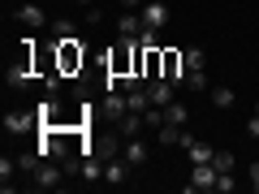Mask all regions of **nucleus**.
<instances>
[{"label": "nucleus", "mask_w": 259, "mask_h": 194, "mask_svg": "<svg viewBox=\"0 0 259 194\" xmlns=\"http://www.w3.org/2000/svg\"><path fill=\"white\" fill-rule=\"evenodd\" d=\"M52 35H56V39H69V35H78L74 18H56V22H52Z\"/></svg>", "instance_id": "nucleus-18"}, {"label": "nucleus", "mask_w": 259, "mask_h": 194, "mask_svg": "<svg viewBox=\"0 0 259 194\" xmlns=\"http://www.w3.org/2000/svg\"><path fill=\"white\" fill-rule=\"evenodd\" d=\"M143 22H147V30H164V22H168V5H160V0H147Z\"/></svg>", "instance_id": "nucleus-12"}, {"label": "nucleus", "mask_w": 259, "mask_h": 194, "mask_svg": "<svg viewBox=\"0 0 259 194\" xmlns=\"http://www.w3.org/2000/svg\"><path fill=\"white\" fill-rule=\"evenodd\" d=\"M121 160H125L130 168H143V164H147V142H143V138H125V142H121Z\"/></svg>", "instance_id": "nucleus-10"}, {"label": "nucleus", "mask_w": 259, "mask_h": 194, "mask_svg": "<svg viewBox=\"0 0 259 194\" xmlns=\"http://www.w3.org/2000/svg\"><path fill=\"white\" fill-rule=\"evenodd\" d=\"M233 185H238V181H233V173H216V190H221V194H229Z\"/></svg>", "instance_id": "nucleus-24"}, {"label": "nucleus", "mask_w": 259, "mask_h": 194, "mask_svg": "<svg viewBox=\"0 0 259 194\" xmlns=\"http://www.w3.org/2000/svg\"><path fill=\"white\" fill-rule=\"evenodd\" d=\"M255 117H259V100H255Z\"/></svg>", "instance_id": "nucleus-29"}, {"label": "nucleus", "mask_w": 259, "mask_h": 194, "mask_svg": "<svg viewBox=\"0 0 259 194\" xmlns=\"http://www.w3.org/2000/svg\"><path fill=\"white\" fill-rule=\"evenodd\" d=\"M207 95H212V104H216V108H233V104H238L233 86H207Z\"/></svg>", "instance_id": "nucleus-17"}, {"label": "nucleus", "mask_w": 259, "mask_h": 194, "mask_svg": "<svg viewBox=\"0 0 259 194\" xmlns=\"http://www.w3.org/2000/svg\"><path fill=\"white\" fill-rule=\"evenodd\" d=\"M5 129H9V134H26V129H39V108H35V112H5Z\"/></svg>", "instance_id": "nucleus-9"}, {"label": "nucleus", "mask_w": 259, "mask_h": 194, "mask_svg": "<svg viewBox=\"0 0 259 194\" xmlns=\"http://www.w3.org/2000/svg\"><path fill=\"white\" fill-rule=\"evenodd\" d=\"M30 78H39V74H35V35H26V39H22V52H18V61L9 65L5 82L22 91V86H30Z\"/></svg>", "instance_id": "nucleus-2"}, {"label": "nucleus", "mask_w": 259, "mask_h": 194, "mask_svg": "<svg viewBox=\"0 0 259 194\" xmlns=\"http://www.w3.org/2000/svg\"><path fill=\"white\" fill-rule=\"evenodd\" d=\"M212 168H216V173H233V156H229V151H216Z\"/></svg>", "instance_id": "nucleus-21"}, {"label": "nucleus", "mask_w": 259, "mask_h": 194, "mask_svg": "<svg viewBox=\"0 0 259 194\" xmlns=\"http://www.w3.org/2000/svg\"><path fill=\"white\" fill-rule=\"evenodd\" d=\"M173 91H177V86L168 82V78H151V82H147V95H151V108H168V104H173Z\"/></svg>", "instance_id": "nucleus-8"}, {"label": "nucleus", "mask_w": 259, "mask_h": 194, "mask_svg": "<svg viewBox=\"0 0 259 194\" xmlns=\"http://www.w3.org/2000/svg\"><path fill=\"white\" fill-rule=\"evenodd\" d=\"M186 86H190V91H207V69L203 74H186Z\"/></svg>", "instance_id": "nucleus-22"}, {"label": "nucleus", "mask_w": 259, "mask_h": 194, "mask_svg": "<svg viewBox=\"0 0 259 194\" xmlns=\"http://www.w3.org/2000/svg\"><path fill=\"white\" fill-rule=\"evenodd\" d=\"M82 65H87V47L78 35L69 39H56V69H61L65 78H82Z\"/></svg>", "instance_id": "nucleus-1"}, {"label": "nucleus", "mask_w": 259, "mask_h": 194, "mask_svg": "<svg viewBox=\"0 0 259 194\" xmlns=\"http://www.w3.org/2000/svg\"><path fill=\"white\" fill-rule=\"evenodd\" d=\"M18 173V160H9V156H0V177H5V185H9V177Z\"/></svg>", "instance_id": "nucleus-23"}, {"label": "nucleus", "mask_w": 259, "mask_h": 194, "mask_svg": "<svg viewBox=\"0 0 259 194\" xmlns=\"http://www.w3.org/2000/svg\"><path fill=\"white\" fill-rule=\"evenodd\" d=\"M78 5H82V9H91V5H95V0H78Z\"/></svg>", "instance_id": "nucleus-28"}, {"label": "nucleus", "mask_w": 259, "mask_h": 194, "mask_svg": "<svg viewBox=\"0 0 259 194\" xmlns=\"http://www.w3.org/2000/svg\"><path fill=\"white\" fill-rule=\"evenodd\" d=\"M139 129H143V112H125V117L117 121V134H121V138H139Z\"/></svg>", "instance_id": "nucleus-14"}, {"label": "nucleus", "mask_w": 259, "mask_h": 194, "mask_svg": "<svg viewBox=\"0 0 259 194\" xmlns=\"http://www.w3.org/2000/svg\"><path fill=\"white\" fill-rule=\"evenodd\" d=\"M250 190L259 194V164H250Z\"/></svg>", "instance_id": "nucleus-26"}, {"label": "nucleus", "mask_w": 259, "mask_h": 194, "mask_svg": "<svg viewBox=\"0 0 259 194\" xmlns=\"http://www.w3.org/2000/svg\"><path fill=\"white\" fill-rule=\"evenodd\" d=\"M182 129H186V125H173V121H164V125H156V138L164 142V147H177V142H182Z\"/></svg>", "instance_id": "nucleus-16"}, {"label": "nucleus", "mask_w": 259, "mask_h": 194, "mask_svg": "<svg viewBox=\"0 0 259 194\" xmlns=\"http://www.w3.org/2000/svg\"><path fill=\"white\" fill-rule=\"evenodd\" d=\"M212 160H216V147H212V142H199V138L190 142V164H212Z\"/></svg>", "instance_id": "nucleus-15"}, {"label": "nucleus", "mask_w": 259, "mask_h": 194, "mask_svg": "<svg viewBox=\"0 0 259 194\" xmlns=\"http://www.w3.org/2000/svg\"><path fill=\"white\" fill-rule=\"evenodd\" d=\"M82 177H87V181H100V177H104V164H100L95 156H87V160H82Z\"/></svg>", "instance_id": "nucleus-20"}, {"label": "nucleus", "mask_w": 259, "mask_h": 194, "mask_svg": "<svg viewBox=\"0 0 259 194\" xmlns=\"http://www.w3.org/2000/svg\"><path fill=\"white\" fill-rule=\"evenodd\" d=\"M18 22H22L26 30H44V26H48V18H44L39 5H22V9H18Z\"/></svg>", "instance_id": "nucleus-13"}, {"label": "nucleus", "mask_w": 259, "mask_h": 194, "mask_svg": "<svg viewBox=\"0 0 259 194\" xmlns=\"http://www.w3.org/2000/svg\"><path fill=\"white\" fill-rule=\"evenodd\" d=\"M104 181H108V185H125L130 181V164H125V160H117V156L104 160Z\"/></svg>", "instance_id": "nucleus-11"}, {"label": "nucleus", "mask_w": 259, "mask_h": 194, "mask_svg": "<svg viewBox=\"0 0 259 194\" xmlns=\"http://www.w3.org/2000/svg\"><path fill=\"white\" fill-rule=\"evenodd\" d=\"M246 134H250V138H259V117H255V112H250V121H246Z\"/></svg>", "instance_id": "nucleus-25"}, {"label": "nucleus", "mask_w": 259, "mask_h": 194, "mask_svg": "<svg viewBox=\"0 0 259 194\" xmlns=\"http://www.w3.org/2000/svg\"><path fill=\"white\" fill-rule=\"evenodd\" d=\"M186 117H190V112H186V104H168V108H164V121H173V125H186Z\"/></svg>", "instance_id": "nucleus-19"}, {"label": "nucleus", "mask_w": 259, "mask_h": 194, "mask_svg": "<svg viewBox=\"0 0 259 194\" xmlns=\"http://www.w3.org/2000/svg\"><path fill=\"white\" fill-rule=\"evenodd\" d=\"M190 194H203V190H216V168L212 164H194L190 168V181H186Z\"/></svg>", "instance_id": "nucleus-6"}, {"label": "nucleus", "mask_w": 259, "mask_h": 194, "mask_svg": "<svg viewBox=\"0 0 259 194\" xmlns=\"http://www.w3.org/2000/svg\"><path fill=\"white\" fill-rule=\"evenodd\" d=\"M61 181H65V168H61V160H44V164H39V173L30 177V185H35V190H56Z\"/></svg>", "instance_id": "nucleus-4"}, {"label": "nucleus", "mask_w": 259, "mask_h": 194, "mask_svg": "<svg viewBox=\"0 0 259 194\" xmlns=\"http://www.w3.org/2000/svg\"><path fill=\"white\" fill-rule=\"evenodd\" d=\"M117 30H121V39H134V43H139V39H143V30H147V22H143V9H130V13H121Z\"/></svg>", "instance_id": "nucleus-7"}, {"label": "nucleus", "mask_w": 259, "mask_h": 194, "mask_svg": "<svg viewBox=\"0 0 259 194\" xmlns=\"http://www.w3.org/2000/svg\"><path fill=\"white\" fill-rule=\"evenodd\" d=\"M100 112L112 121V125H117V121L130 112V100H125V91H104V100H100Z\"/></svg>", "instance_id": "nucleus-5"}, {"label": "nucleus", "mask_w": 259, "mask_h": 194, "mask_svg": "<svg viewBox=\"0 0 259 194\" xmlns=\"http://www.w3.org/2000/svg\"><path fill=\"white\" fill-rule=\"evenodd\" d=\"M117 5H121V9H139L143 0H117Z\"/></svg>", "instance_id": "nucleus-27"}, {"label": "nucleus", "mask_w": 259, "mask_h": 194, "mask_svg": "<svg viewBox=\"0 0 259 194\" xmlns=\"http://www.w3.org/2000/svg\"><path fill=\"white\" fill-rule=\"evenodd\" d=\"M160 78H168L173 86L186 82V47H160Z\"/></svg>", "instance_id": "nucleus-3"}]
</instances>
